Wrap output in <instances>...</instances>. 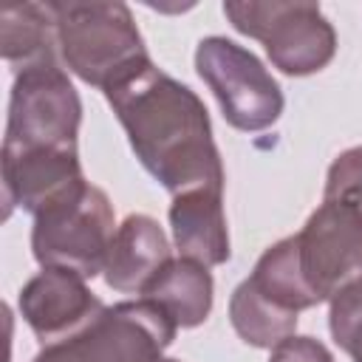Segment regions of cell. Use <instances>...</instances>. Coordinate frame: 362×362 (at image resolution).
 Instances as JSON below:
<instances>
[{
	"instance_id": "obj_13",
	"label": "cell",
	"mask_w": 362,
	"mask_h": 362,
	"mask_svg": "<svg viewBox=\"0 0 362 362\" xmlns=\"http://www.w3.org/2000/svg\"><path fill=\"white\" fill-rule=\"evenodd\" d=\"M0 45L3 59L17 71L57 59V28L51 6L45 3H11L0 11Z\"/></svg>"
},
{
	"instance_id": "obj_17",
	"label": "cell",
	"mask_w": 362,
	"mask_h": 362,
	"mask_svg": "<svg viewBox=\"0 0 362 362\" xmlns=\"http://www.w3.org/2000/svg\"><path fill=\"white\" fill-rule=\"evenodd\" d=\"M325 201H339L362 212V147H351L334 158L325 178Z\"/></svg>"
},
{
	"instance_id": "obj_15",
	"label": "cell",
	"mask_w": 362,
	"mask_h": 362,
	"mask_svg": "<svg viewBox=\"0 0 362 362\" xmlns=\"http://www.w3.org/2000/svg\"><path fill=\"white\" fill-rule=\"evenodd\" d=\"M229 320L238 337L255 348H274L283 339L294 337V328H297V314L269 303L249 280H243L232 291Z\"/></svg>"
},
{
	"instance_id": "obj_11",
	"label": "cell",
	"mask_w": 362,
	"mask_h": 362,
	"mask_svg": "<svg viewBox=\"0 0 362 362\" xmlns=\"http://www.w3.org/2000/svg\"><path fill=\"white\" fill-rule=\"evenodd\" d=\"M223 189H192L173 195L170 226L184 257L209 266L229 260V229L223 215Z\"/></svg>"
},
{
	"instance_id": "obj_10",
	"label": "cell",
	"mask_w": 362,
	"mask_h": 362,
	"mask_svg": "<svg viewBox=\"0 0 362 362\" xmlns=\"http://www.w3.org/2000/svg\"><path fill=\"white\" fill-rule=\"evenodd\" d=\"M170 260V240L158 221L150 215H127L116 226L105 260V283L122 294H144Z\"/></svg>"
},
{
	"instance_id": "obj_7",
	"label": "cell",
	"mask_w": 362,
	"mask_h": 362,
	"mask_svg": "<svg viewBox=\"0 0 362 362\" xmlns=\"http://www.w3.org/2000/svg\"><path fill=\"white\" fill-rule=\"evenodd\" d=\"M195 71L215 93L226 122L257 133L283 113V90L263 62L226 37H204L195 48Z\"/></svg>"
},
{
	"instance_id": "obj_12",
	"label": "cell",
	"mask_w": 362,
	"mask_h": 362,
	"mask_svg": "<svg viewBox=\"0 0 362 362\" xmlns=\"http://www.w3.org/2000/svg\"><path fill=\"white\" fill-rule=\"evenodd\" d=\"M141 300L156 303L178 328H195L212 311V274L198 260L175 257L153 277Z\"/></svg>"
},
{
	"instance_id": "obj_8",
	"label": "cell",
	"mask_w": 362,
	"mask_h": 362,
	"mask_svg": "<svg viewBox=\"0 0 362 362\" xmlns=\"http://www.w3.org/2000/svg\"><path fill=\"white\" fill-rule=\"evenodd\" d=\"M294 243L300 272L320 303L362 277V212L354 206L322 198Z\"/></svg>"
},
{
	"instance_id": "obj_5",
	"label": "cell",
	"mask_w": 362,
	"mask_h": 362,
	"mask_svg": "<svg viewBox=\"0 0 362 362\" xmlns=\"http://www.w3.org/2000/svg\"><path fill=\"white\" fill-rule=\"evenodd\" d=\"M229 23L260 40L272 65L288 76L322 71L337 54V31L317 3L305 0H229Z\"/></svg>"
},
{
	"instance_id": "obj_2",
	"label": "cell",
	"mask_w": 362,
	"mask_h": 362,
	"mask_svg": "<svg viewBox=\"0 0 362 362\" xmlns=\"http://www.w3.org/2000/svg\"><path fill=\"white\" fill-rule=\"evenodd\" d=\"M62 65L82 82L107 90L150 62L136 20L124 3L62 0L48 3Z\"/></svg>"
},
{
	"instance_id": "obj_9",
	"label": "cell",
	"mask_w": 362,
	"mask_h": 362,
	"mask_svg": "<svg viewBox=\"0 0 362 362\" xmlns=\"http://www.w3.org/2000/svg\"><path fill=\"white\" fill-rule=\"evenodd\" d=\"M17 305L42 345L82 331L105 311L102 300L85 286V277L68 269H42L23 286Z\"/></svg>"
},
{
	"instance_id": "obj_1",
	"label": "cell",
	"mask_w": 362,
	"mask_h": 362,
	"mask_svg": "<svg viewBox=\"0 0 362 362\" xmlns=\"http://www.w3.org/2000/svg\"><path fill=\"white\" fill-rule=\"evenodd\" d=\"M141 167L173 195L223 189V164L204 102L153 62L105 90Z\"/></svg>"
},
{
	"instance_id": "obj_3",
	"label": "cell",
	"mask_w": 362,
	"mask_h": 362,
	"mask_svg": "<svg viewBox=\"0 0 362 362\" xmlns=\"http://www.w3.org/2000/svg\"><path fill=\"white\" fill-rule=\"evenodd\" d=\"M82 102L57 59L14 74L3 156L76 153Z\"/></svg>"
},
{
	"instance_id": "obj_16",
	"label": "cell",
	"mask_w": 362,
	"mask_h": 362,
	"mask_svg": "<svg viewBox=\"0 0 362 362\" xmlns=\"http://www.w3.org/2000/svg\"><path fill=\"white\" fill-rule=\"evenodd\" d=\"M328 328L334 342L348 351L354 362H362V277H356L331 300Z\"/></svg>"
},
{
	"instance_id": "obj_4",
	"label": "cell",
	"mask_w": 362,
	"mask_h": 362,
	"mask_svg": "<svg viewBox=\"0 0 362 362\" xmlns=\"http://www.w3.org/2000/svg\"><path fill=\"white\" fill-rule=\"evenodd\" d=\"M113 226L110 198L90 181H82L34 215L31 249L42 269H68L88 280L105 272L116 235Z\"/></svg>"
},
{
	"instance_id": "obj_6",
	"label": "cell",
	"mask_w": 362,
	"mask_h": 362,
	"mask_svg": "<svg viewBox=\"0 0 362 362\" xmlns=\"http://www.w3.org/2000/svg\"><path fill=\"white\" fill-rule=\"evenodd\" d=\"M178 325L150 300L105 305L82 331L42 345L31 362H158Z\"/></svg>"
},
{
	"instance_id": "obj_19",
	"label": "cell",
	"mask_w": 362,
	"mask_h": 362,
	"mask_svg": "<svg viewBox=\"0 0 362 362\" xmlns=\"http://www.w3.org/2000/svg\"><path fill=\"white\" fill-rule=\"evenodd\" d=\"M158 362H178V359H158Z\"/></svg>"
},
{
	"instance_id": "obj_18",
	"label": "cell",
	"mask_w": 362,
	"mask_h": 362,
	"mask_svg": "<svg viewBox=\"0 0 362 362\" xmlns=\"http://www.w3.org/2000/svg\"><path fill=\"white\" fill-rule=\"evenodd\" d=\"M269 362H334V356L314 337H288L272 348Z\"/></svg>"
},
{
	"instance_id": "obj_14",
	"label": "cell",
	"mask_w": 362,
	"mask_h": 362,
	"mask_svg": "<svg viewBox=\"0 0 362 362\" xmlns=\"http://www.w3.org/2000/svg\"><path fill=\"white\" fill-rule=\"evenodd\" d=\"M269 303H274L283 311H303L317 305L320 300L314 297V291L308 288L303 272H300V260H297V243L294 235L277 240L274 246H269L260 260L255 263L252 274L246 277Z\"/></svg>"
}]
</instances>
